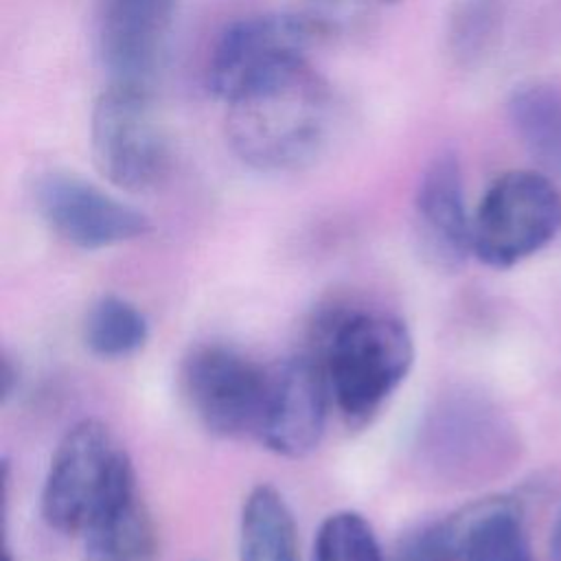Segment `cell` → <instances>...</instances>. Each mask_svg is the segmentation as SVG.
<instances>
[{"mask_svg": "<svg viewBox=\"0 0 561 561\" xmlns=\"http://www.w3.org/2000/svg\"><path fill=\"white\" fill-rule=\"evenodd\" d=\"M226 105L230 149L265 173L298 171L316 162L335 125L333 90L307 59L256 79Z\"/></svg>", "mask_w": 561, "mask_h": 561, "instance_id": "cell-1", "label": "cell"}, {"mask_svg": "<svg viewBox=\"0 0 561 561\" xmlns=\"http://www.w3.org/2000/svg\"><path fill=\"white\" fill-rule=\"evenodd\" d=\"M316 362L348 427L370 423L405 381L414 340L405 322L388 313L348 311L318 324Z\"/></svg>", "mask_w": 561, "mask_h": 561, "instance_id": "cell-2", "label": "cell"}, {"mask_svg": "<svg viewBox=\"0 0 561 561\" xmlns=\"http://www.w3.org/2000/svg\"><path fill=\"white\" fill-rule=\"evenodd\" d=\"M90 149L99 173L116 188L145 193L158 186L171 153L151 88L110 83L92 105Z\"/></svg>", "mask_w": 561, "mask_h": 561, "instance_id": "cell-3", "label": "cell"}, {"mask_svg": "<svg viewBox=\"0 0 561 561\" xmlns=\"http://www.w3.org/2000/svg\"><path fill=\"white\" fill-rule=\"evenodd\" d=\"M561 230V193L539 171L515 169L491 182L471 217V254L508 270L546 248Z\"/></svg>", "mask_w": 561, "mask_h": 561, "instance_id": "cell-4", "label": "cell"}, {"mask_svg": "<svg viewBox=\"0 0 561 561\" xmlns=\"http://www.w3.org/2000/svg\"><path fill=\"white\" fill-rule=\"evenodd\" d=\"M322 31L309 15L259 13L241 18L217 37L206 68L208 90L230 101L256 79L307 59Z\"/></svg>", "mask_w": 561, "mask_h": 561, "instance_id": "cell-5", "label": "cell"}, {"mask_svg": "<svg viewBox=\"0 0 561 561\" xmlns=\"http://www.w3.org/2000/svg\"><path fill=\"white\" fill-rule=\"evenodd\" d=\"M267 368L224 344H199L182 362V390L197 421L219 438L256 434Z\"/></svg>", "mask_w": 561, "mask_h": 561, "instance_id": "cell-6", "label": "cell"}, {"mask_svg": "<svg viewBox=\"0 0 561 561\" xmlns=\"http://www.w3.org/2000/svg\"><path fill=\"white\" fill-rule=\"evenodd\" d=\"M33 197L46 226L79 250H105L151 232V219L136 206L105 193L70 171H46Z\"/></svg>", "mask_w": 561, "mask_h": 561, "instance_id": "cell-7", "label": "cell"}, {"mask_svg": "<svg viewBox=\"0 0 561 561\" xmlns=\"http://www.w3.org/2000/svg\"><path fill=\"white\" fill-rule=\"evenodd\" d=\"M121 449L107 427L96 419H81L66 430L50 458L44 489L42 517L61 533H81L99 502Z\"/></svg>", "mask_w": 561, "mask_h": 561, "instance_id": "cell-8", "label": "cell"}, {"mask_svg": "<svg viewBox=\"0 0 561 561\" xmlns=\"http://www.w3.org/2000/svg\"><path fill=\"white\" fill-rule=\"evenodd\" d=\"M329 386L311 355H296L267 368L256 438L283 458H305L322 440Z\"/></svg>", "mask_w": 561, "mask_h": 561, "instance_id": "cell-9", "label": "cell"}, {"mask_svg": "<svg viewBox=\"0 0 561 561\" xmlns=\"http://www.w3.org/2000/svg\"><path fill=\"white\" fill-rule=\"evenodd\" d=\"M173 11L175 0H101L96 50L110 83L153 85Z\"/></svg>", "mask_w": 561, "mask_h": 561, "instance_id": "cell-10", "label": "cell"}, {"mask_svg": "<svg viewBox=\"0 0 561 561\" xmlns=\"http://www.w3.org/2000/svg\"><path fill=\"white\" fill-rule=\"evenodd\" d=\"M79 535L81 561H158L153 519L123 449Z\"/></svg>", "mask_w": 561, "mask_h": 561, "instance_id": "cell-11", "label": "cell"}, {"mask_svg": "<svg viewBox=\"0 0 561 561\" xmlns=\"http://www.w3.org/2000/svg\"><path fill=\"white\" fill-rule=\"evenodd\" d=\"M414 215L421 245L438 267L456 270L471 252V217L465 204L460 162L440 151L421 173Z\"/></svg>", "mask_w": 561, "mask_h": 561, "instance_id": "cell-12", "label": "cell"}, {"mask_svg": "<svg viewBox=\"0 0 561 561\" xmlns=\"http://www.w3.org/2000/svg\"><path fill=\"white\" fill-rule=\"evenodd\" d=\"M500 434L493 410L471 399H451L432 410L419 447L438 473L467 480L493 465Z\"/></svg>", "mask_w": 561, "mask_h": 561, "instance_id": "cell-13", "label": "cell"}, {"mask_svg": "<svg viewBox=\"0 0 561 561\" xmlns=\"http://www.w3.org/2000/svg\"><path fill=\"white\" fill-rule=\"evenodd\" d=\"M239 561H300L291 508L272 484H256L243 500Z\"/></svg>", "mask_w": 561, "mask_h": 561, "instance_id": "cell-14", "label": "cell"}, {"mask_svg": "<svg viewBox=\"0 0 561 561\" xmlns=\"http://www.w3.org/2000/svg\"><path fill=\"white\" fill-rule=\"evenodd\" d=\"M506 110L526 151L546 173L561 178V90L543 81L522 83L511 92Z\"/></svg>", "mask_w": 561, "mask_h": 561, "instance_id": "cell-15", "label": "cell"}, {"mask_svg": "<svg viewBox=\"0 0 561 561\" xmlns=\"http://www.w3.org/2000/svg\"><path fill=\"white\" fill-rule=\"evenodd\" d=\"M462 561H535L517 502L489 497L473 504Z\"/></svg>", "mask_w": 561, "mask_h": 561, "instance_id": "cell-16", "label": "cell"}, {"mask_svg": "<svg viewBox=\"0 0 561 561\" xmlns=\"http://www.w3.org/2000/svg\"><path fill=\"white\" fill-rule=\"evenodd\" d=\"M149 340L145 313L116 294L101 296L83 320V342L101 359H123L134 355Z\"/></svg>", "mask_w": 561, "mask_h": 561, "instance_id": "cell-17", "label": "cell"}, {"mask_svg": "<svg viewBox=\"0 0 561 561\" xmlns=\"http://www.w3.org/2000/svg\"><path fill=\"white\" fill-rule=\"evenodd\" d=\"M506 15V0H451L445 42L451 59L471 68L495 48Z\"/></svg>", "mask_w": 561, "mask_h": 561, "instance_id": "cell-18", "label": "cell"}, {"mask_svg": "<svg viewBox=\"0 0 561 561\" xmlns=\"http://www.w3.org/2000/svg\"><path fill=\"white\" fill-rule=\"evenodd\" d=\"M473 504L440 519L423 522L399 537L392 561H462Z\"/></svg>", "mask_w": 561, "mask_h": 561, "instance_id": "cell-19", "label": "cell"}, {"mask_svg": "<svg viewBox=\"0 0 561 561\" xmlns=\"http://www.w3.org/2000/svg\"><path fill=\"white\" fill-rule=\"evenodd\" d=\"M311 561H383L370 522L355 511H337L320 524Z\"/></svg>", "mask_w": 561, "mask_h": 561, "instance_id": "cell-20", "label": "cell"}, {"mask_svg": "<svg viewBox=\"0 0 561 561\" xmlns=\"http://www.w3.org/2000/svg\"><path fill=\"white\" fill-rule=\"evenodd\" d=\"M0 377H2V401L7 403L15 394L18 386H20V370H18V366L13 364V359L7 353L2 355Z\"/></svg>", "mask_w": 561, "mask_h": 561, "instance_id": "cell-21", "label": "cell"}, {"mask_svg": "<svg viewBox=\"0 0 561 561\" xmlns=\"http://www.w3.org/2000/svg\"><path fill=\"white\" fill-rule=\"evenodd\" d=\"M550 561H561V511L550 530Z\"/></svg>", "mask_w": 561, "mask_h": 561, "instance_id": "cell-22", "label": "cell"}, {"mask_svg": "<svg viewBox=\"0 0 561 561\" xmlns=\"http://www.w3.org/2000/svg\"><path fill=\"white\" fill-rule=\"evenodd\" d=\"M381 2H386V4H394V2H399V0H381Z\"/></svg>", "mask_w": 561, "mask_h": 561, "instance_id": "cell-23", "label": "cell"}]
</instances>
